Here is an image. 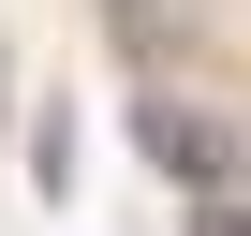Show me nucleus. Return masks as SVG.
<instances>
[{
  "label": "nucleus",
  "mask_w": 251,
  "mask_h": 236,
  "mask_svg": "<svg viewBox=\"0 0 251 236\" xmlns=\"http://www.w3.org/2000/svg\"><path fill=\"white\" fill-rule=\"evenodd\" d=\"M148 163H163L177 192H207V177H222V163H251V148L222 133V118H207V103H148Z\"/></svg>",
  "instance_id": "f257e3e1"
},
{
  "label": "nucleus",
  "mask_w": 251,
  "mask_h": 236,
  "mask_svg": "<svg viewBox=\"0 0 251 236\" xmlns=\"http://www.w3.org/2000/svg\"><path fill=\"white\" fill-rule=\"evenodd\" d=\"M192 236H251V163H222V177L192 192Z\"/></svg>",
  "instance_id": "f03ea898"
}]
</instances>
